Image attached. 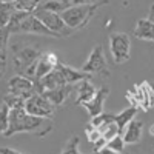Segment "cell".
Returning <instances> with one entry per match:
<instances>
[{"label":"cell","instance_id":"1","mask_svg":"<svg viewBox=\"0 0 154 154\" xmlns=\"http://www.w3.org/2000/svg\"><path fill=\"white\" fill-rule=\"evenodd\" d=\"M53 130V120L35 117L25 111L23 108L9 109V122L8 130L3 134L5 137H12L19 133H35L37 136H46Z\"/></svg>","mask_w":154,"mask_h":154},{"label":"cell","instance_id":"2","mask_svg":"<svg viewBox=\"0 0 154 154\" xmlns=\"http://www.w3.org/2000/svg\"><path fill=\"white\" fill-rule=\"evenodd\" d=\"M14 51V69L17 75L22 77H26V79L34 82V77H35V68H37V62L38 57H40L42 51L26 45V46H14L12 48Z\"/></svg>","mask_w":154,"mask_h":154},{"label":"cell","instance_id":"3","mask_svg":"<svg viewBox=\"0 0 154 154\" xmlns=\"http://www.w3.org/2000/svg\"><path fill=\"white\" fill-rule=\"evenodd\" d=\"M105 3L106 0H102V2L93 3V5H69L65 11L60 12V17L63 19V22L66 23V26L69 29L72 31L83 29L89 23V20L93 19V16L96 14V11Z\"/></svg>","mask_w":154,"mask_h":154},{"label":"cell","instance_id":"4","mask_svg":"<svg viewBox=\"0 0 154 154\" xmlns=\"http://www.w3.org/2000/svg\"><path fill=\"white\" fill-rule=\"evenodd\" d=\"M109 51L112 62L122 65L131 56V38L125 32H111L109 34Z\"/></svg>","mask_w":154,"mask_h":154},{"label":"cell","instance_id":"5","mask_svg":"<svg viewBox=\"0 0 154 154\" xmlns=\"http://www.w3.org/2000/svg\"><path fill=\"white\" fill-rule=\"evenodd\" d=\"M32 14L40 20L56 37H68V35L72 34V29H69L66 26V23L63 22V19L60 17L59 12L37 9L35 12H32Z\"/></svg>","mask_w":154,"mask_h":154},{"label":"cell","instance_id":"6","mask_svg":"<svg viewBox=\"0 0 154 154\" xmlns=\"http://www.w3.org/2000/svg\"><path fill=\"white\" fill-rule=\"evenodd\" d=\"M83 72L89 74V75H103V77H108L109 75V69H108V63H106V59H105V54H103V49H102L100 45H96L93 48V51L89 53L86 62L82 65L80 68Z\"/></svg>","mask_w":154,"mask_h":154},{"label":"cell","instance_id":"7","mask_svg":"<svg viewBox=\"0 0 154 154\" xmlns=\"http://www.w3.org/2000/svg\"><path fill=\"white\" fill-rule=\"evenodd\" d=\"M25 111L35 117H43V119H51L54 114L56 106L40 93H35L25 102Z\"/></svg>","mask_w":154,"mask_h":154},{"label":"cell","instance_id":"8","mask_svg":"<svg viewBox=\"0 0 154 154\" xmlns=\"http://www.w3.org/2000/svg\"><path fill=\"white\" fill-rule=\"evenodd\" d=\"M35 86L34 82L26 79L22 75H14L8 80V94H14V96H20L26 100L28 97H31L32 94H35Z\"/></svg>","mask_w":154,"mask_h":154},{"label":"cell","instance_id":"9","mask_svg":"<svg viewBox=\"0 0 154 154\" xmlns=\"http://www.w3.org/2000/svg\"><path fill=\"white\" fill-rule=\"evenodd\" d=\"M59 57L56 53H51V51H42L40 57L37 62V68H35V77H34V83L42 80L46 74H49L57 65H59Z\"/></svg>","mask_w":154,"mask_h":154},{"label":"cell","instance_id":"10","mask_svg":"<svg viewBox=\"0 0 154 154\" xmlns=\"http://www.w3.org/2000/svg\"><path fill=\"white\" fill-rule=\"evenodd\" d=\"M122 139L125 145H136L142 140L143 136V122L139 120V119H133L130 123H128L123 131H122Z\"/></svg>","mask_w":154,"mask_h":154},{"label":"cell","instance_id":"11","mask_svg":"<svg viewBox=\"0 0 154 154\" xmlns=\"http://www.w3.org/2000/svg\"><path fill=\"white\" fill-rule=\"evenodd\" d=\"M108 94H109V89L106 86H102L96 91L94 97L82 106H85V109L88 111V114L91 116V117H96V116L103 112V105H105V100H106Z\"/></svg>","mask_w":154,"mask_h":154},{"label":"cell","instance_id":"12","mask_svg":"<svg viewBox=\"0 0 154 154\" xmlns=\"http://www.w3.org/2000/svg\"><path fill=\"white\" fill-rule=\"evenodd\" d=\"M74 91L77 93L75 103L77 105H85L86 102H89V100L94 97L97 88L94 86V83L91 82V79H85V80H82V82H79V83L75 85Z\"/></svg>","mask_w":154,"mask_h":154},{"label":"cell","instance_id":"13","mask_svg":"<svg viewBox=\"0 0 154 154\" xmlns=\"http://www.w3.org/2000/svg\"><path fill=\"white\" fill-rule=\"evenodd\" d=\"M74 89H75V85H65V86H60V88L49 89V91H43L40 94H43L54 106H60L63 102L68 99V96L74 91Z\"/></svg>","mask_w":154,"mask_h":154},{"label":"cell","instance_id":"14","mask_svg":"<svg viewBox=\"0 0 154 154\" xmlns=\"http://www.w3.org/2000/svg\"><path fill=\"white\" fill-rule=\"evenodd\" d=\"M133 35L140 40L154 42V25L148 19H140L136 22V26L133 29Z\"/></svg>","mask_w":154,"mask_h":154},{"label":"cell","instance_id":"15","mask_svg":"<svg viewBox=\"0 0 154 154\" xmlns=\"http://www.w3.org/2000/svg\"><path fill=\"white\" fill-rule=\"evenodd\" d=\"M136 114H137V108H134V106H128V108L122 109L119 114H116L114 122H116V125L119 126L120 134H122V131H123V128L136 117Z\"/></svg>","mask_w":154,"mask_h":154},{"label":"cell","instance_id":"16","mask_svg":"<svg viewBox=\"0 0 154 154\" xmlns=\"http://www.w3.org/2000/svg\"><path fill=\"white\" fill-rule=\"evenodd\" d=\"M43 2H46V0H16L14 6H16L17 11H23V12H28V14H32Z\"/></svg>","mask_w":154,"mask_h":154},{"label":"cell","instance_id":"17","mask_svg":"<svg viewBox=\"0 0 154 154\" xmlns=\"http://www.w3.org/2000/svg\"><path fill=\"white\" fill-rule=\"evenodd\" d=\"M114 117H116V114H108V112H102L99 116H96V117H91V120H89V125L97 128V130H103V128L109 123L114 122Z\"/></svg>","mask_w":154,"mask_h":154},{"label":"cell","instance_id":"18","mask_svg":"<svg viewBox=\"0 0 154 154\" xmlns=\"http://www.w3.org/2000/svg\"><path fill=\"white\" fill-rule=\"evenodd\" d=\"M14 12H16L14 3H0V28L6 26L9 23Z\"/></svg>","mask_w":154,"mask_h":154},{"label":"cell","instance_id":"19","mask_svg":"<svg viewBox=\"0 0 154 154\" xmlns=\"http://www.w3.org/2000/svg\"><path fill=\"white\" fill-rule=\"evenodd\" d=\"M11 31L8 26L0 28V60H5L8 57V40H9Z\"/></svg>","mask_w":154,"mask_h":154},{"label":"cell","instance_id":"20","mask_svg":"<svg viewBox=\"0 0 154 154\" xmlns=\"http://www.w3.org/2000/svg\"><path fill=\"white\" fill-rule=\"evenodd\" d=\"M69 5L68 3H63L60 2V0H46V2H43L40 6H38L37 9H42V11H53V12H60L65 11Z\"/></svg>","mask_w":154,"mask_h":154},{"label":"cell","instance_id":"21","mask_svg":"<svg viewBox=\"0 0 154 154\" xmlns=\"http://www.w3.org/2000/svg\"><path fill=\"white\" fill-rule=\"evenodd\" d=\"M25 100L20 96H14V94H6L3 97V103L9 108V109H19V108H25Z\"/></svg>","mask_w":154,"mask_h":154},{"label":"cell","instance_id":"22","mask_svg":"<svg viewBox=\"0 0 154 154\" xmlns=\"http://www.w3.org/2000/svg\"><path fill=\"white\" fill-rule=\"evenodd\" d=\"M105 148H108V149H111L114 152H119V154H125V142H123L122 136L119 134V136H116L114 139L108 140Z\"/></svg>","mask_w":154,"mask_h":154},{"label":"cell","instance_id":"23","mask_svg":"<svg viewBox=\"0 0 154 154\" xmlns=\"http://www.w3.org/2000/svg\"><path fill=\"white\" fill-rule=\"evenodd\" d=\"M79 142H80V139L77 137V136H72L69 140H68V143L66 146L63 148V151L60 154H82L79 151ZM91 154H96V152H91Z\"/></svg>","mask_w":154,"mask_h":154},{"label":"cell","instance_id":"24","mask_svg":"<svg viewBox=\"0 0 154 154\" xmlns=\"http://www.w3.org/2000/svg\"><path fill=\"white\" fill-rule=\"evenodd\" d=\"M8 122H9V108L5 103H2V106H0V134L6 133Z\"/></svg>","mask_w":154,"mask_h":154},{"label":"cell","instance_id":"25","mask_svg":"<svg viewBox=\"0 0 154 154\" xmlns=\"http://www.w3.org/2000/svg\"><path fill=\"white\" fill-rule=\"evenodd\" d=\"M142 88L145 91V97H146V108H154V88L152 85H149L148 82L142 83Z\"/></svg>","mask_w":154,"mask_h":154},{"label":"cell","instance_id":"26","mask_svg":"<svg viewBox=\"0 0 154 154\" xmlns=\"http://www.w3.org/2000/svg\"><path fill=\"white\" fill-rule=\"evenodd\" d=\"M85 133H86V137H88V140H89L91 143H96L97 140L102 137L100 131L97 130V128L91 126V125H86V126H85Z\"/></svg>","mask_w":154,"mask_h":154},{"label":"cell","instance_id":"27","mask_svg":"<svg viewBox=\"0 0 154 154\" xmlns=\"http://www.w3.org/2000/svg\"><path fill=\"white\" fill-rule=\"evenodd\" d=\"M99 2H102V0H71V5H93Z\"/></svg>","mask_w":154,"mask_h":154},{"label":"cell","instance_id":"28","mask_svg":"<svg viewBox=\"0 0 154 154\" xmlns=\"http://www.w3.org/2000/svg\"><path fill=\"white\" fill-rule=\"evenodd\" d=\"M0 154H25V152H20L14 148H9V146H2L0 148Z\"/></svg>","mask_w":154,"mask_h":154},{"label":"cell","instance_id":"29","mask_svg":"<svg viewBox=\"0 0 154 154\" xmlns=\"http://www.w3.org/2000/svg\"><path fill=\"white\" fill-rule=\"evenodd\" d=\"M148 20L154 25V3L149 6V14H148Z\"/></svg>","mask_w":154,"mask_h":154},{"label":"cell","instance_id":"30","mask_svg":"<svg viewBox=\"0 0 154 154\" xmlns=\"http://www.w3.org/2000/svg\"><path fill=\"white\" fill-rule=\"evenodd\" d=\"M5 69H6V62H5V60H0V79L3 77Z\"/></svg>","mask_w":154,"mask_h":154},{"label":"cell","instance_id":"31","mask_svg":"<svg viewBox=\"0 0 154 154\" xmlns=\"http://www.w3.org/2000/svg\"><path fill=\"white\" fill-rule=\"evenodd\" d=\"M149 134H151V136H154V123L149 126Z\"/></svg>","mask_w":154,"mask_h":154},{"label":"cell","instance_id":"32","mask_svg":"<svg viewBox=\"0 0 154 154\" xmlns=\"http://www.w3.org/2000/svg\"><path fill=\"white\" fill-rule=\"evenodd\" d=\"M60 2H63V3H68V5H71V2H69V0H60Z\"/></svg>","mask_w":154,"mask_h":154},{"label":"cell","instance_id":"33","mask_svg":"<svg viewBox=\"0 0 154 154\" xmlns=\"http://www.w3.org/2000/svg\"><path fill=\"white\" fill-rule=\"evenodd\" d=\"M152 88H154V85H152Z\"/></svg>","mask_w":154,"mask_h":154},{"label":"cell","instance_id":"34","mask_svg":"<svg viewBox=\"0 0 154 154\" xmlns=\"http://www.w3.org/2000/svg\"><path fill=\"white\" fill-rule=\"evenodd\" d=\"M0 3H2V2H0Z\"/></svg>","mask_w":154,"mask_h":154}]
</instances>
